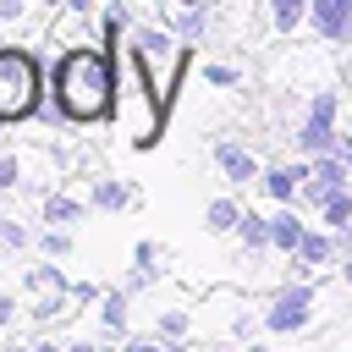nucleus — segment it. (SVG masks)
<instances>
[{
  "instance_id": "nucleus-1",
  "label": "nucleus",
  "mask_w": 352,
  "mask_h": 352,
  "mask_svg": "<svg viewBox=\"0 0 352 352\" xmlns=\"http://www.w3.org/2000/svg\"><path fill=\"white\" fill-rule=\"evenodd\" d=\"M50 99L66 110V121L94 126L116 116V55L99 44H72L50 66Z\"/></svg>"
},
{
  "instance_id": "nucleus-2",
  "label": "nucleus",
  "mask_w": 352,
  "mask_h": 352,
  "mask_svg": "<svg viewBox=\"0 0 352 352\" xmlns=\"http://www.w3.org/2000/svg\"><path fill=\"white\" fill-rule=\"evenodd\" d=\"M44 104V66L28 44H0V126L33 121Z\"/></svg>"
},
{
  "instance_id": "nucleus-3",
  "label": "nucleus",
  "mask_w": 352,
  "mask_h": 352,
  "mask_svg": "<svg viewBox=\"0 0 352 352\" xmlns=\"http://www.w3.org/2000/svg\"><path fill=\"white\" fill-rule=\"evenodd\" d=\"M297 143H302L308 154L336 148V94H330V88H319V94H314V104H308V116H302Z\"/></svg>"
},
{
  "instance_id": "nucleus-4",
  "label": "nucleus",
  "mask_w": 352,
  "mask_h": 352,
  "mask_svg": "<svg viewBox=\"0 0 352 352\" xmlns=\"http://www.w3.org/2000/svg\"><path fill=\"white\" fill-rule=\"evenodd\" d=\"M308 314H314V286H286V292L264 308V330L292 336V330H302V324H308Z\"/></svg>"
},
{
  "instance_id": "nucleus-5",
  "label": "nucleus",
  "mask_w": 352,
  "mask_h": 352,
  "mask_svg": "<svg viewBox=\"0 0 352 352\" xmlns=\"http://www.w3.org/2000/svg\"><path fill=\"white\" fill-rule=\"evenodd\" d=\"M308 16H314V28H319L330 44L352 38V0H308Z\"/></svg>"
},
{
  "instance_id": "nucleus-6",
  "label": "nucleus",
  "mask_w": 352,
  "mask_h": 352,
  "mask_svg": "<svg viewBox=\"0 0 352 352\" xmlns=\"http://www.w3.org/2000/svg\"><path fill=\"white\" fill-rule=\"evenodd\" d=\"M132 204H138V187H126V182H116V176H94V187H88V209L121 214V209H132Z\"/></svg>"
},
{
  "instance_id": "nucleus-7",
  "label": "nucleus",
  "mask_w": 352,
  "mask_h": 352,
  "mask_svg": "<svg viewBox=\"0 0 352 352\" xmlns=\"http://www.w3.org/2000/svg\"><path fill=\"white\" fill-rule=\"evenodd\" d=\"M38 220L44 226H77V220H88V204L72 198V192H44L38 198Z\"/></svg>"
},
{
  "instance_id": "nucleus-8",
  "label": "nucleus",
  "mask_w": 352,
  "mask_h": 352,
  "mask_svg": "<svg viewBox=\"0 0 352 352\" xmlns=\"http://www.w3.org/2000/svg\"><path fill=\"white\" fill-rule=\"evenodd\" d=\"M99 324H104L110 336H126V324H132V292H126V286L99 292Z\"/></svg>"
},
{
  "instance_id": "nucleus-9",
  "label": "nucleus",
  "mask_w": 352,
  "mask_h": 352,
  "mask_svg": "<svg viewBox=\"0 0 352 352\" xmlns=\"http://www.w3.org/2000/svg\"><path fill=\"white\" fill-rule=\"evenodd\" d=\"M214 165H220L231 182H258V160H253L242 143H214Z\"/></svg>"
},
{
  "instance_id": "nucleus-10",
  "label": "nucleus",
  "mask_w": 352,
  "mask_h": 352,
  "mask_svg": "<svg viewBox=\"0 0 352 352\" xmlns=\"http://www.w3.org/2000/svg\"><path fill=\"white\" fill-rule=\"evenodd\" d=\"M160 242H138L132 248V275H126V292H143V286H154L160 280Z\"/></svg>"
},
{
  "instance_id": "nucleus-11",
  "label": "nucleus",
  "mask_w": 352,
  "mask_h": 352,
  "mask_svg": "<svg viewBox=\"0 0 352 352\" xmlns=\"http://www.w3.org/2000/svg\"><path fill=\"white\" fill-rule=\"evenodd\" d=\"M170 33H176L182 44L204 38V33H209V11H204V6H170Z\"/></svg>"
},
{
  "instance_id": "nucleus-12",
  "label": "nucleus",
  "mask_w": 352,
  "mask_h": 352,
  "mask_svg": "<svg viewBox=\"0 0 352 352\" xmlns=\"http://www.w3.org/2000/svg\"><path fill=\"white\" fill-rule=\"evenodd\" d=\"M302 176H308L302 165H275V170H264V192H270V198H292V192L302 187Z\"/></svg>"
},
{
  "instance_id": "nucleus-13",
  "label": "nucleus",
  "mask_w": 352,
  "mask_h": 352,
  "mask_svg": "<svg viewBox=\"0 0 352 352\" xmlns=\"http://www.w3.org/2000/svg\"><path fill=\"white\" fill-rule=\"evenodd\" d=\"M236 220H242V209H236L231 198H214V204L204 209V231H209V236H220V231H236Z\"/></svg>"
},
{
  "instance_id": "nucleus-14",
  "label": "nucleus",
  "mask_w": 352,
  "mask_h": 352,
  "mask_svg": "<svg viewBox=\"0 0 352 352\" xmlns=\"http://www.w3.org/2000/svg\"><path fill=\"white\" fill-rule=\"evenodd\" d=\"M236 231H242V242H248L253 253H258V248H270V214H264V209H242Z\"/></svg>"
},
{
  "instance_id": "nucleus-15",
  "label": "nucleus",
  "mask_w": 352,
  "mask_h": 352,
  "mask_svg": "<svg viewBox=\"0 0 352 352\" xmlns=\"http://www.w3.org/2000/svg\"><path fill=\"white\" fill-rule=\"evenodd\" d=\"M270 242H275V248H292V253H297V242H302V220H297L292 209L270 214Z\"/></svg>"
},
{
  "instance_id": "nucleus-16",
  "label": "nucleus",
  "mask_w": 352,
  "mask_h": 352,
  "mask_svg": "<svg viewBox=\"0 0 352 352\" xmlns=\"http://www.w3.org/2000/svg\"><path fill=\"white\" fill-rule=\"evenodd\" d=\"M319 209H324V220H330L336 231H346V226H352V192H346V187H330V192L319 198Z\"/></svg>"
},
{
  "instance_id": "nucleus-17",
  "label": "nucleus",
  "mask_w": 352,
  "mask_h": 352,
  "mask_svg": "<svg viewBox=\"0 0 352 352\" xmlns=\"http://www.w3.org/2000/svg\"><path fill=\"white\" fill-rule=\"evenodd\" d=\"M33 248H38L44 258H66V253H72V226H44V231L33 236Z\"/></svg>"
},
{
  "instance_id": "nucleus-18",
  "label": "nucleus",
  "mask_w": 352,
  "mask_h": 352,
  "mask_svg": "<svg viewBox=\"0 0 352 352\" xmlns=\"http://www.w3.org/2000/svg\"><path fill=\"white\" fill-rule=\"evenodd\" d=\"M28 292L38 297V292H72V286H66V275L55 264H28Z\"/></svg>"
},
{
  "instance_id": "nucleus-19",
  "label": "nucleus",
  "mask_w": 352,
  "mask_h": 352,
  "mask_svg": "<svg viewBox=\"0 0 352 352\" xmlns=\"http://www.w3.org/2000/svg\"><path fill=\"white\" fill-rule=\"evenodd\" d=\"M330 253H336V248H330V236L302 231V242H297V264H308V270H314V264H330Z\"/></svg>"
},
{
  "instance_id": "nucleus-20",
  "label": "nucleus",
  "mask_w": 352,
  "mask_h": 352,
  "mask_svg": "<svg viewBox=\"0 0 352 352\" xmlns=\"http://www.w3.org/2000/svg\"><path fill=\"white\" fill-rule=\"evenodd\" d=\"M302 11H308V0H270V22H275L280 33H292V28L302 22Z\"/></svg>"
},
{
  "instance_id": "nucleus-21",
  "label": "nucleus",
  "mask_w": 352,
  "mask_h": 352,
  "mask_svg": "<svg viewBox=\"0 0 352 352\" xmlns=\"http://www.w3.org/2000/svg\"><path fill=\"white\" fill-rule=\"evenodd\" d=\"M0 248L6 253H22V248H33V231L22 220H0Z\"/></svg>"
},
{
  "instance_id": "nucleus-22",
  "label": "nucleus",
  "mask_w": 352,
  "mask_h": 352,
  "mask_svg": "<svg viewBox=\"0 0 352 352\" xmlns=\"http://www.w3.org/2000/svg\"><path fill=\"white\" fill-rule=\"evenodd\" d=\"M22 187V160L11 148H0V192H16Z\"/></svg>"
},
{
  "instance_id": "nucleus-23",
  "label": "nucleus",
  "mask_w": 352,
  "mask_h": 352,
  "mask_svg": "<svg viewBox=\"0 0 352 352\" xmlns=\"http://www.w3.org/2000/svg\"><path fill=\"white\" fill-rule=\"evenodd\" d=\"M204 77H209V88H236V66H204Z\"/></svg>"
},
{
  "instance_id": "nucleus-24",
  "label": "nucleus",
  "mask_w": 352,
  "mask_h": 352,
  "mask_svg": "<svg viewBox=\"0 0 352 352\" xmlns=\"http://www.w3.org/2000/svg\"><path fill=\"white\" fill-rule=\"evenodd\" d=\"M160 336H187V314H182V308L160 314Z\"/></svg>"
},
{
  "instance_id": "nucleus-25",
  "label": "nucleus",
  "mask_w": 352,
  "mask_h": 352,
  "mask_svg": "<svg viewBox=\"0 0 352 352\" xmlns=\"http://www.w3.org/2000/svg\"><path fill=\"white\" fill-rule=\"evenodd\" d=\"M33 0H0V22H22Z\"/></svg>"
},
{
  "instance_id": "nucleus-26",
  "label": "nucleus",
  "mask_w": 352,
  "mask_h": 352,
  "mask_svg": "<svg viewBox=\"0 0 352 352\" xmlns=\"http://www.w3.org/2000/svg\"><path fill=\"white\" fill-rule=\"evenodd\" d=\"M16 308H22V302H16V297H11V292H0V330H6V324H11V319H16Z\"/></svg>"
},
{
  "instance_id": "nucleus-27",
  "label": "nucleus",
  "mask_w": 352,
  "mask_h": 352,
  "mask_svg": "<svg viewBox=\"0 0 352 352\" xmlns=\"http://www.w3.org/2000/svg\"><path fill=\"white\" fill-rule=\"evenodd\" d=\"M336 154L346 160V170H352V138H336Z\"/></svg>"
},
{
  "instance_id": "nucleus-28",
  "label": "nucleus",
  "mask_w": 352,
  "mask_h": 352,
  "mask_svg": "<svg viewBox=\"0 0 352 352\" xmlns=\"http://www.w3.org/2000/svg\"><path fill=\"white\" fill-rule=\"evenodd\" d=\"M170 6H209V0H170Z\"/></svg>"
},
{
  "instance_id": "nucleus-29",
  "label": "nucleus",
  "mask_w": 352,
  "mask_h": 352,
  "mask_svg": "<svg viewBox=\"0 0 352 352\" xmlns=\"http://www.w3.org/2000/svg\"><path fill=\"white\" fill-rule=\"evenodd\" d=\"M341 270H346V280H352V258H346V264H341Z\"/></svg>"
}]
</instances>
